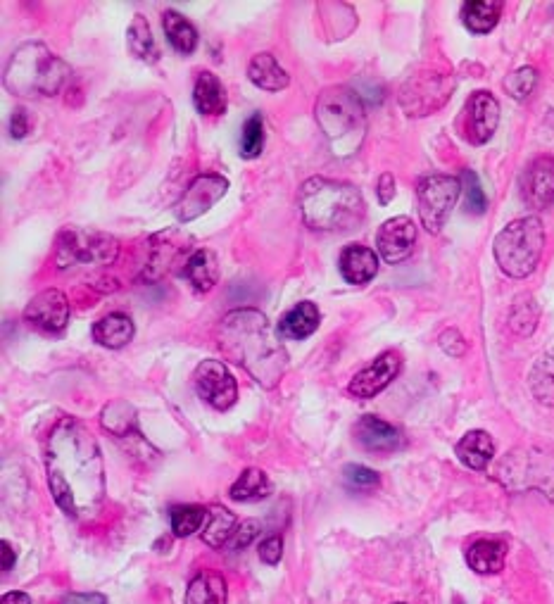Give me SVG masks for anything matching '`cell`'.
I'll return each instance as SVG.
<instances>
[{
	"mask_svg": "<svg viewBox=\"0 0 554 604\" xmlns=\"http://www.w3.org/2000/svg\"><path fill=\"white\" fill-rule=\"evenodd\" d=\"M186 604H226V581L214 571H200L188 583Z\"/></svg>",
	"mask_w": 554,
	"mask_h": 604,
	"instance_id": "28",
	"label": "cell"
},
{
	"mask_svg": "<svg viewBox=\"0 0 554 604\" xmlns=\"http://www.w3.org/2000/svg\"><path fill=\"white\" fill-rule=\"evenodd\" d=\"M248 77L257 88L262 91H283L288 84H291V77L283 69L272 53H257L253 60H250L248 67Z\"/></svg>",
	"mask_w": 554,
	"mask_h": 604,
	"instance_id": "26",
	"label": "cell"
},
{
	"mask_svg": "<svg viewBox=\"0 0 554 604\" xmlns=\"http://www.w3.org/2000/svg\"><path fill=\"white\" fill-rule=\"evenodd\" d=\"M31 129V119H29V112L24 108H15L12 110V117H10V136L12 138H24L29 134Z\"/></svg>",
	"mask_w": 554,
	"mask_h": 604,
	"instance_id": "45",
	"label": "cell"
},
{
	"mask_svg": "<svg viewBox=\"0 0 554 604\" xmlns=\"http://www.w3.org/2000/svg\"><path fill=\"white\" fill-rule=\"evenodd\" d=\"M452 88H455V77H452L450 67L421 69V72L412 74L407 79V84L402 86L400 105L412 117L431 115V112H436L448 103Z\"/></svg>",
	"mask_w": 554,
	"mask_h": 604,
	"instance_id": "10",
	"label": "cell"
},
{
	"mask_svg": "<svg viewBox=\"0 0 554 604\" xmlns=\"http://www.w3.org/2000/svg\"><path fill=\"white\" fill-rule=\"evenodd\" d=\"M540 319V310L535 305V300H521L516 302L509 312V329H512L516 336H531L538 326Z\"/></svg>",
	"mask_w": 554,
	"mask_h": 604,
	"instance_id": "38",
	"label": "cell"
},
{
	"mask_svg": "<svg viewBox=\"0 0 554 604\" xmlns=\"http://www.w3.org/2000/svg\"><path fill=\"white\" fill-rule=\"evenodd\" d=\"M62 604H107V597L100 593H69L62 597Z\"/></svg>",
	"mask_w": 554,
	"mask_h": 604,
	"instance_id": "46",
	"label": "cell"
},
{
	"mask_svg": "<svg viewBox=\"0 0 554 604\" xmlns=\"http://www.w3.org/2000/svg\"><path fill=\"white\" fill-rule=\"evenodd\" d=\"M229 191V181L219 174H200L198 179L191 181V186L181 193L179 203H176V217L179 222H193V219L203 217L210 207H214Z\"/></svg>",
	"mask_w": 554,
	"mask_h": 604,
	"instance_id": "13",
	"label": "cell"
},
{
	"mask_svg": "<svg viewBox=\"0 0 554 604\" xmlns=\"http://www.w3.org/2000/svg\"><path fill=\"white\" fill-rule=\"evenodd\" d=\"M119 257V241L115 236L93 229H67L58 238L55 264L62 272L67 269H100L112 267Z\"/></svg>",
	"mask_w": 554,
	"mask_h": 604,
	"instance_id": "7",
	"label": "cell"
},
{
	"mask_svg": "<svg viewBox=\"0 0 554 604\" xmlns=\"http://www.w3.org/2000/svg\"><path fill=\"white\" fill-rule=\"evenodd\" d=\"M343 279L352 286H364L379 272V255L367 245H348L338 260Z\"/></svg>",
	"mask_w": 554,
	"mask_h": 604,
	"instance_id": "21",
	"label": "cell"
},
{
	"mask_svg": "<svg viewBox=\"0 0 554 604\" xmlns=\"http://www.w3.org/2000/svg\"><path fill=\"white\" fill-rule=\"evenodd\" d=\"M217 345L226 360L248 371L262 388L279 386L286 374V350L272 324L257 310L229 312L217 326Z\"/></svg>",
	"mask_w": 554,
	"mask_h": 604,
	"instance_id": "2",
	"label": "cell"
},
{
	"mask_svg": "<svg viewBox=\"0 0 554 604\" xmlns=\"http://www.w3.org/2000/svg\"><path fill=\"white\" fill-rule=\"evenodd\" d=\"M343 478L352 490H371L381 483L379 474H376L374 469L362 467V464H348V467L343 469Z\"/></svg>",
	"mask_w": 554,
	"mask_h": 604,
	"instance_id": "41",
	"label": "cell"
},
{
	"mask_svg": "<svg viewBox=\"0 0 554 604\" xmlns=\"http://www.w3.org/2000/svg\"><path fill=\"white\" fill-rule=\"evenodd\" d=\"M236 528H238L236 514L229 512L226 507L214 505V507H210V514H207L203 543L214 547V550H219V547H224L231 538H234Z\"/></svg>",
	"mask_w": 554,
	"mask_h": 604,
	"instance_id": "33",
	"label": "cell"
},
{
	"mask_svg": "<svg viewBox=\"0 0 554 604\" xmlns=\"http://www.w3.org/2000/svg\"><path fill=\"white\" fill-rule=\"evenodd\" d=\"M48 488L67 517H96L105 500V469L98 440L79 419L62 417L46 448Z\"/></svg>",
	"mask_w": 554,
	"mask_h": 604,
	"instance_id": "1",
	"label": "cell"
},
{
	"mask_svg": "<svg viewBox=\"0 0 554 604\" xmlns=\"http://www.w3.org/2000/svg\"><path fill=\"white\" fill-rule=\"evenodd\" d=\"M533 398L545 407H554V350H547L538 357L528 376Z\"/></svg>",
	"mask_w": 554,
	"mask_h": 604,
	"instance_id": "30",
	"label": "cell"
},
{
	"mask_svg": "<svg viewBox=\"0 0 554 604\" xmlns=\"http://www.w3.org/2000/svg\"><path fill=\"white\" fill-rule=\"evenodd\" d=\"M438 345L443 348L445 355L450 357H462L464 352H467V341H464V336L457 329H448L440 333Z\"/></svg>",
	"mask_w": 554,
	"mask_h": 604,
	"instance_id": "42",
	"label": "cell"
},
{
	"mask_svg": "<svg viewBox=\"0 0 554 604\" xmlns=\"http://www.w3.org/2000/svg\"><path fill=\"white\" fill-rule=\"evenodd\" d=\"M314 117L333 155L350 157L360 150L367 134V115L360 93L350 86H329L317 98Z\"/></svg>",
	"mask_w": 554,
	"mask_h": 604,
	"instance_id": "5",
	"label": "cell"
},
{
	"mask_svg": "<svg viewBox=\"0 0 554 604\" xmlns=\"http://www.w3.org/2000/svg\"><path fill=\"white\" fill-rule=\"evenodd\" d=\"M127 43L136 60L146 62V65H155L160 60V48H157L153 31H150V24L143 15H136L134 22L129 24Z\"/></svg>",
	"mask_w": 554,
	"mask_h": 604,
	"instance_id": "31",
	"label": "cell"
},
{
	"mask_svg": "<svg viewBox=\"0 0 554 604\" xmlns=\"http://www.w3.org/2000/svg\"><path fill=\"white\" fill-rule=\"evenodd\" d=\"M355 438L369 452H395L405 445V436L393 424L383 421L374 414H364L355 424Z\"/></svg>",
	"mask_w": 554,
	"mask_h": 604,
	"instance_id": "19",
	"label": "cell"
},
{
	"mask_svg": "<svg viewBox=\"0 0 554 604\" xmlns=\"http://www.w3.org/2000/svg\"><path fill=\"white\" fill-rule=\"evenodd\" d=\"M545 248V226L540 217L528 215L509 222L495 236V262L509 279H526L535 272Z\"/></svg>",
	"mask_w": 554,
	"mask_h": 604,
	"instance_id": "6",
	"label": "cell"
},
{
	"mask_svg": "<svg viewBox=\"0 0 554 604\" xmlns=\"http://www.w3.org/2000/svg\"><path fill=\"white\" fill-rule=\"evenodd\" d=\"M0 604H31V597L27 593H20V590H15V593H5Z\"/></svg>",
	"mask_w": 554,
	"mask_h": 604,
	"instance_id": "49",
	"label": "cell"
},
{
	"mask_svg": "<svg viewBox=\"0 0 554 604\" xmlns=\"http://www.w3.org/2000/svg\"><path fill=\"white\" fill-rule=\"evenodd\" d=\"M462 195V179L450 174H428L417 186V207L421 226L428 234H438L455 210Z\"/></svg>",
	"mask_w": 554,
	"mask_h": 604,
	"instance_id": "9",
	"label": "cell"
},
{
	"mask_svg": "<svg viewBox=\"0 0 554 604\" xmlns=\"http://www.w3.org/2000/svg\"><path fill=\"white\" fill-rule=\"evenodd\" d=\"M181 276H184V279L191 283L198 293L212 291L214 283L219 281L217 255L207 248L193 250L191 257H188L184 264V269H181Z\"/></svg>",
	"mask_w": 554,
	"mask_h": 604,
	"instance_id": "24",
	"label": "cell"
},
{
	"mask_svg": "<svg viewBox=\"0 0 554 604\" xmlns=\"http://www.w3.org/2000/svg\"><path fill=\"white\" fill-rule=\"evenodd\" d=\"M283 557V540L281 536H269L260 543V559L264 564L276 566Z\"/></svg>",
	"mask_w": 554,
	"mask_h": 604,
	"instance_id": "44",
	"label": "cell"
},
{
	"mask_svg": "<svg viewBox=\"0 0 554 604\" xmlns=\"http://www.w3.org/2000/svg\"><path fill=\"white\" fill-rule=\"evenodd\" d=\"M207 514H210V509L198 507V505L174 507L172 514H169V521H172V533L176 538L193 536L195 531H200V528L207 524Z\"/></svg>",
	"mask_w": 554,
	"mask_h": 604,
	"instance_id": "36",
	"label": "cell"
},
{
	"mask_svg": "<svg viewBox=\"0 0 554 604\" xmlns=\"http://www.w3.org/2000/svg\"><path fill=\"white\" fill-rule=\"evenodd\" d=\"M321 312L319 307L310 300H302L293 307L291 312H286L279 322V336L288 338V341H305L314 331L319 329Z\"/></svg>",
	"mask_w": 554,
	"mask_h": 604,
	"instance_id": "22",
	"label": "cell"
},
{
	"mask_svg": "<svg viewBox=\"0 0 554 604\" xmlns=\"http://www.w3.org/2000/svg\"><path fill=\"white\" fill-rule=\"evenodd\" d=\"M272 488V481H269V476L262 469H245L234 486H231L229 495L236 502H255L272 495Z\"/></svg>",
	"mask_w": 554,
	"mask_h": 604,
	"instance_id": "35",
	"label": "cell"
},
{
	"mask_svg": "<svg viewBox=\"0 0 554 604\" xmlns=\"http://www.w3.org/2000/svg\"><path fill=\"white\" fill-rule=\"evenodd\" d=\"M471 571L481 576L500 574L507 562V543L497 538H478L464 552Z\"/></svg>",
	"mask_w": 554,
	"mask_h": 604,
	"instance_id": "20",
	"label": "cell"
},
{
	"mask_svg": "<svg viewBox=\"0 0 554 604\" xmlns=\"http://www.w3.org/2000/svg\"><path fill=\"white\" fill-rule=\"evenodd\" d=\"M395 604H405V602H395Z\"/></svg>",
	"mask_w": 554,
	"mask_h": 604,
	"instance_id": "50",
	"label": "cell"
},
{
	"mask_svg": "<svg viewBox=\"0 0 554 604\" xmlns=\"http://www.w3.org/2000/svg\"><path fill=\"white\" fill-rule=\"evenodd\" d=\"M500 124V105L488 91H476L464 108V136L474 146L488 143Z\"/></svg>",
	"mask_w": 554,
	"mask_h": 604,
	"instance_id": "17",
	"label": "cell"
},
{
	"mask_svg": "<svg viewBox=\"0 0 554 604\" xmlns=\"http://www.w3.org/2000/svg\"><path fill=\"white\" fill-rule=\"evenodd\" d=\"M497 481L509 490H538L554 500V450H512L497 467Z\"/></svg>",
	"mask_w": 554,
	"mask_h": 604,
	"instance_id": "8",
	"label": "cell"
},
{
	"mask_svg": "<svg viewBox=\"0 0 554 604\" xmlns=\"http://www.w3.org/2000/svg\"><path fill=\"white\" fill-rule=\"evenodd\" d=\"M298 207L302 222L314 231H352L367 217V203L355 186L324 176L300 186Z\"/></svg>",
	"mask_w": 554,
	"mask_h": 604,
	"instance_id": "3",
	"label": "cell"
},
{
	"mask_svg": "<svg viewBox=\"0 0 554 604\" xmlns=\"http://www.w3.org/2000/svg\"><path fill=\"white\" fill-rule=\"evenodd\" d=\"M100 424H103L105 431H110L117 438L138 436L136 410L124 400H115L110 405H105L103 414H100Z\"/></svg>",
	"mask_w": 554,
	"mask_h": 604,
	"instance_id": "32",
	"label": "cell"
},
{
	"mask_svg": "<svg viewBox=\"0 0 554 604\" xmlns=\"http://www.w3.org/2000/svg\"><path fill=\"white\" fill-rule=\"evenodd\" d=\"M414 243H417V226L409 217L388 219L376 234V248L388 264L405 262L414 253Z\"/></svg>",
	"mask_w": 554,
	"mask_h": 604,
	"instance_id": "18",
	"label": "cell"
},
{
	"mask_svg": "<svg viewBox=\"0 0 554 604\" xmlns=\"http://www.w3.org/2000/svg\"><path fill=\"white\" fill-rule=\"evenodd\" d=\"M186 241H191V238H181L179 231H165V234L150 238L146 245V262H143V279H162V276L172 272L176 264H181V269H184L186 260L191 257L186 255Z\"/></svg>",
	"mask_w": 554,
	"mask_h": 604,
	"instance_id": "14",
	"label": "cell"
},
{
	"mask_svg": "<svg viewBox=\"0 0 554 604\" xmlns=\"http://www.w3.org/2000/svg\"><path fill=\"white\" fill-rule=\"evenodd\" d=\"M24 319L31 329L46 336H60L69 324V300L58 288H46L24 307Z\"/></svg>",
	"mask_w": 554,
	"mask_h": 604,
	"instance_id": "12",
	"label": "cell"
},
{
	"mask_svg": "<svg viewBox=\"0 0 554 604\" xmlns=\"http://www.w3.org/2000/svg\"><path fill=\"white\" fill-rule=\"evenodd\" d=\"M505 91L512 96L514 100H526L531 98V93L538 86V69L535 67H521L516 69L514 74H509L505 79Z\"/></svg>",
	"mask_w": 554,
	"mask_h": 604,
	"instance_id": "39",
	"label": "cell"
},
{
	"mask_svg": "<svg viewBox=\"0 0 554 604\" xmlns=\"http://www.w3.org/2000/svg\"><path fill=\"white\" fill-rule=\"evenodd\" d=\"M193 103L200 115L217 117L226 110V93L222 81L214 77L212 72L198 74L193 86Z\"/></svg>",
	"mask_w": 554,
	"mask_h": 604,
	"instance_id": "27",
	"label": "cell"
},
{
	"mask_svg": "<svg viewBox=\"0 0 554 604\" xmlns=\"http://www.w3.org/2000/svg\"><path fill=\"white\" fill-rule=\"evenodd\" d=\"M134 333V322L122 312L107 314V317L93 324V341L110 350H119L124 345H129L134 341Z\"/></svg>",
	"mask_w": 554,
	"mask_h": 604,
	"instance_id": "25",
	"label": "cell"
},
{
	"mask_svg": "<svg viewBox=\"0 0 554 604\" xmlns=\"http://www.w3.org/2000/svg\"><path fill=\"white\" fill-rule=\"evenodd\" d=\"M72 79V67L43 43H24L12 53L3 81L12 96H58Z\"/></svg>",
	"mask_w": 554,
	"mask_h": 604,
	"instance_id": "4",
	"label": "cell"
},
{
	"mask_svg": "<svg viewBox=\"0 0 554 604\" xmlns=\"http://www.w3.org/2000/svg\"><path fill=\"white\" fill-rule=\"evenodd\" d=\"M15 562H17V555L15 550H12L10 540H3V571H10L12 566H15Z\"/></svg>",
	"mask_w": 554,
	"mask_h": 604,
	"instance_id": "48",
	"label": "cell"
},
{
	"mask_svg": "<svg viewBox=\"0 0 554 604\" xmlns=\"http://www.w3.org/2000/svg\"><path fill=\"white\" fill-rule=\"evenodd\" d=\"M462 191L467 193V210L474 215H483L488 207V198L483 193L481 184H478V176L471 169H464L462 174Z\"/></svg>",
	"mask_w": 554,
	"mask_h": 604,
	"instance_id": "40",
	"label": "cell"
},
{
	"mask_svg": "<svg viewBox=\"0 0 554 604\" xmlns=\"http://www.w3.org/2000/svg\"><path fill=\"white\" fill-rule=\"evenodd\" d=\"M195 390L207 405H212L214 410L226 412L229 407L236 405L238 400V386L234 374L226 369L224 362L219 360H205L195 369Z\"/></svg>",
	"mask_w": 554,
	"mask_h": 604,
	"instance_id": "11",
	"label": "cell"
},
{
	"mask_svg": "<svg viewBox=\"0 0 554 604\" xmlns=\"http://www.w3.org/2000/svg\"><path fill=\"white\" fill-rule=\"evenodd\" d=\"M260 528H262V526H260V521H255V519L243 521V524L236 528L234 538L229 540L231 550H243V547H248V545L255 540L257 533H260Z\"/></svg>",
	"mask_w": 554,
	"mask_h": 604,
	"instance_id": "43",
	"label": "cell"
},
{
	"mask_svg": "<svg viewBox=\"0 0 554 604\" xmlns=\"http://www.w3.org/2000/svg\"><path fill=\"white\" fill-rule=\"evenodd\" d=\"M264 150V119L260 112L250 115L243 124V134H241V157L245 160H255L260 157Z\"/></svg>",
	"mask_w": 554,
	"mask_h": 604,
	"instance_id": "37",
	"label": "cell"
},
{
	"mask_svg": "<svg viewBox=\"0 0 554 604\" xmlns=\"http://www.w3.org/2000/svg\"><path fill=\"white\" fill-rule=\"evenodd\" d=\"M162 27H165L167 41L172 43L174 50H179V53L191 55L195 48H198V31L191 22L186 20L184 15H179V12L167 10L165 15H162Z\"/></svg>",
	"mask_w": 554,
	"mask_h": 604,
	"instance_id": "34",
	"label": "cell"
},
{
	"mask_svg": "<svg viewBox=\"0 0 554 604\" xmlns=\"http://www.w3.org/2000/svg\"><path fill=\"white\" fill-rule=\"evenodd\" d=\"M376 193H379L381 205H388L395 195V179L390 174H383L379 179V186H376Z\"/></svg>",
	"mask_w": 554,
	"mask_h": 604,
	"instance_id": "47",
	"label": "cell"
},
{
	"mask_svg": "<svg viewBox=\"0 0 554 604\" xmlns=\"http://www.w3.org/2000/svg\"><path fill=\"white\" fill-rule=\"evenodd\" d=\"M521 200L531 207V210L540 212L547 210L554 203V157L540 155L531 160L524 169L519 179Z\"/></svg>",
	"mask_w": 554,
	"mask_h": 604,
	"instance_id": "16",
	"label": "cell"
},
{
	"mask_svg": "<svg viewBox=\"0 0 554 604\" xmlns=\"http://www.w3.org/2000/svg\"><path fill=\"white\" fill-rule=\"evenodd\" d=\"M400 369H402L400 352H395V350L381 352V355L376 357L369 367H364L362 371H357V374L352 376L348 393L352 395V398H362V400L376 398L381 390H386L390 383L395 381V376L400 374Z\"/></svg>",
	"mask_w": 554,
	"mask_h": 604,
	"instance_id": "15",
	"label": "cell"
},
{
	"mask_svg": "<svg viewBox=\"0 0 554 604\" xmlns=\"http://www.w3.org/2000/svg\"><path fill=\"white\" fill-rule=\"evenodd\" d=\"M502 3L497 0H469L462 5V22L471 34H488L500 22Z\"/></svg>",
	"mask_w": 554,
	"mask_h": 604,
	"instance_id": "29",
	"label": "cell"
},
{
	"mask_svg": "<svg viewBox=\"0 0 554 604\" xmlns=\"http://www.w3.org/2000/svg\"><path fill=\"white\" fill-rule=\"evenodd\" d=\"M455 455L464 467L474 471H486L495 457V443L488 431H469L455 445Z\"/></svg>",
	"mask_w": 554,
	"mask_h": 604,
	"instance_id": "23",
	"label": "cell"
}]
</instances>
